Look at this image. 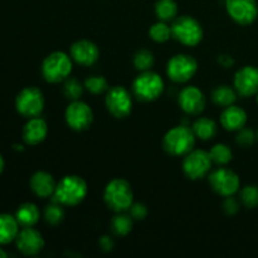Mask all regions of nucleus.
Masks as SVG:
<instances>
[{
    "mask_svg": "<svg viewBox=\"0 0 258 258\" xmlns=\"http://www.w3.org/2000/svg\"><path fill=\"white\" fill-rule=\"evenodd\" d=\"M196 145V135L189 126L179 125L169 130L163 139V148L169 155L185 156Z\"/></svg>",
    "mask_w": 258,
    "mask_h": 258,
    "instance_id": "obj_3",
    "label": "nucleus"
},
{
    "mask_svg": "<svg viewBox=\"0 0 258 258\" xmlns=\"http://www.w3.org/2000/svg\"><path fill=\"white\" fill-rule=\"evenodd\" d=\"M229 17L239 25H249L257 19L258 5L256 0H226Z\"/></svg>",
    "mask_w": 258,
    "mask_h": 258,
    "instance_id": "obj_13",
    "label": "nucleus"
},
{
    "mask_svg": "<svg viewBox=\"0 0 258 258\" xmlns=\"http://www.w3.org/2000/svg\"><path fill=\"white\" fill-rule=\"evenodd\" d=\"M103 201L111 211L126 212L134 203V191L130 183L125 179L116 178L106 185Z\"/></svg>",
    "mask_w": 258,
    "mask_h": 258,
    "instance_id": "obj_2",
    "label": "nucleus"
},
{
    "mask_svg": "<svg viewBox=\"0 0 258 258\" xmlns=\"http://www.w3.org/2000/svg\"><path fill=\"white\" fill-rule=\"evenodd\" d=\"M7 256H8V254H7V252H5L4 249H2V248H0V258H5V257H7Z\"/></svg>",
    "mask_w": 258,
    "mask_h": 258,
    "instance_id": "obj_40",
    "label": "nucleus"
},
{
    "mask_svg": "<svg viewBox=\"0 0 258 258\" xmlns=\"http://www.w3.org/2000/svg\"><path fill=\"white\" fill-rule=\"evenodd\" d=\"M29 184L33 193L39 198H48L53 196L57 186L53 176L47 171H37L33 174Z\"/></svg>",
    "mask_w": 258,
    "mask_h": 258,
    "instance_id": "obj_20",
    "label": "nucleus"
},
{
    "mask_svg": "<svg viewBox=\"0 0 258 258\" xmlns=\"http://www.w3.org/2000/svg\"><path fill=\"white\" fill-rule=\"evenodd\" d=\"M155 14L161 22H173L178 15V4L175 0H158L155 4Z\"/></svg>",
    "mask_w": 258,
    "mask_h": 258,
    "instance_id": "obj_26",
    "label": "nucleus"
},
{
    "mask_svg": "<svg viewBox=\"0 0 258 258\" xmlns=\"http://www.w3.org/2000/svg\"><path fill=\"white\" fill-rule=\"evenodd\" d=\"M211 155L204 150H191L183 160V171L186 178L199 180L209 174L212 168Z\"/></svg>",
    "mask_w": 258,
    "mask_h": 258,
    "instance_id": "obj_10",
    "label": "nucleus"
},
{
    "mask_svg": "<svg viewBox=\"0 0 258 258\" xmlns=\"http://www.w3.org/2000/svg\"><path fill=\"white\" fill-rule=\"evenodd\" d=\"M163 91V78L151 70L140 73L133 82L134 95L143 102H151V101L158 100Z\"/></svg>",
    "mask_w": 258,
    "mask_h": 258,
    "instance_id": "obj_6",
    "label": "nucleus"
},
{
    "mask_svg": "<svg viewBox=\"0 0 258 258\" xmlns=\"http://www.w3.org/2000/svg\"><path fill=\"white\" fill-rule=\"evenodd\" d=\"M247 113L242 107L231 105L224 107L221 115V123L227 131H238L246 126Z\"/></svg>",
    "mask_w": 258,
    "mask_h": 258,
    "instance_id": "obj_19",
    "label": "nucleus"
},
{
    "mask_svg": "<svg viewBox=\"0 0 258 258\" xmlns=\"http://www.w3.org/2000/svg\"><path fill=\"white\" fill-rule=\"evenodd\" d=\"M257 139V134L254 133L252 128L248 127H242L241 130H238V134L236 136V141L239 146L242 148H249L254 144Z\"/></svg>",
    "mask_w": 258,
    "mask_h": 258,
    "instance_id": "obj_34",
    "label": "nucleus"
},
{
    "mask_svg": "<svg viewBox=\"0 0 258 258\" xmlns=\"http://www.w3.org/2000/svg\"><path fill=\"white\" fill-rule=\"evenodd\" d=\"M45 222L50 226H58L64 219V209L62 208V204L53 202L52 204L45 207L44 209Z\"/></svg>",
    "mask_w": 258,
    "mask_h": 258,
    "instance_id": "obj_28",
    "label": "nucleus"
},
{
    "mask_svg": "<svg viewBox=\"0 0 258 258\" xmlns=\"http://www.w3.org/2000/svg\"><path fill=\"white\" fill-rule=\"evenodd\" d=\"M217 60H218V63L223 68H231V67H233L234 63H236L234 58L232 57V55H229V54H221V55H218Z\"/></svg>",
    "mask_w": 258,
    "mask_h": 258,
    "instance_id": "obj_38",
    "label": "nucleus"
},
{
    "mask_svg": "<svg viewBox=\"0 0 258 258\" xmlns=\"http://www.w3.org/2000/svg\"><path fill=\"white\" fill-rule=\"evenodd\" d=\"M63 93L66 97L71 101L80 100L81 96L83 95V86L77 78H67L64 81V87H63Z\"/></svg>",
    "mask_w": 258,
    "mask_h": 258,
    "instance_id": "obj_32",
    "label": "nucleus"
},
{
    "mask_svg": "<svg viewBox=\"0 0 258 258\" xmlns=\"http://www.w3.org/2000/svg\"><path fill=\"white\" fill-rule=\"evenodd\" d=\"M72 72V58L64 52H53L42 63V75L49 83H59L70 77Z\"/></svg>",
    "mask_w": 258,
    "mask_h": 258,
    "instance_id": "obj_4",
    "label": "nucleus"
},
{
    "mask_svg": "<svg viewBox=\"0 0 258 258\" xmlns=\"http://www.w3.org/2000/svg\"><path fill=\"white\" fill-rule=\"evenodd\" d=\"M209 155H211L212 161L217 165H226L229 161L232 160V150L229 149V146H227L226 144H217L209 151Z\"/></svg>",
    "mask_w": 258,
    "mask_h": 258,
    "instance_id": "obj_27",
    "label": "nucleus"
},
{
    "mask_svg": "<svg viewBox=\"0 0 258 258\" xmlns=\"http://www.w3.org/2000/svg\"><path fill=\"white\" fill-rule=\"evenodd\" d=\"M155 63V58L154 54L148 49H140L135 53L134 55V66L140 72H145V71H150L151 67Z\"/></svg>",
    "mask_w": 258,
    "mask_h": 258,
    "instance_id": "obj_29",
    "label": "nucleus"
},
{
    "mask_svg": "<svg viewBox=\"0 0 258 258\" xmlns=\"http://www.w3.org/2000/svg\"><path fill=\"white\" fill-rule=\"evenodd\" d=\"M191 130H193L196 138L206 141L211 140V139H213L217 135L218 127H217V123L213 120H211V118L199 117L193 122Z\"/></svg>",
    "mask_w": 258,
    "mask_h": 258,
    "instance_id": "obj_23",
    "label": "nucleus"
},
{
    "mask_svg": "<svg viewBox=\"0 0 258 258\" xmlns=\"http://www.w3.org/2000/svg\"><path fill=\"white\" fill-rule=\"evenodd\" d=\"M179 106L185 113L197 116L206 108V96L196 86H186L179 93Z\"/></svg>",
    "mask_w": 258,
    "mask_h": 258,
    "instance_id": "obj_16",
    "label": "nucleus"
},
{
    "mask_svg": "<svg viewBox=\"0 0 258 258\" xmlns=\"http://www.w3.org/2000/svg\"><path fill=\"white\" fill-rule=\"evenodd\" d=\"M222 207H223L224 213L228 214V216H233V214L238 213V211H239V202L237 201V199L234 198L233 196L226 197V199H224V202H223V204H222Z\"/></svg>",
    "mask_w": 258,
    "mask_h": 258,
    "instance_id": "obj_36",
    "label": "nucleus"
},
{
    "mask_svg": "<svg viewBox=\"0 0 258 258\" xmlns=\"http://www.w3.org/2000/svg\"><path fill=\"white\" fill-rule=\"evenodd\" d=\"M48 125L39 116L29 118L23 127V140L28 145H38L47 138Z\"/></svg>",
    "mask_w": 258,
    "mask_h": 258,
    "instance_id": "obj_18",
    "label": "nucleus"
},
{
    "mask_svg": "<svg viewBox=\"0 0 258 258\" xmlns=\"http://www.w3.org/2000/svg\"><path fill=\"white\" fill-rule=\"evenodd\" d=\"M198 71L196 58L189 54H176L168 62L166 73L171 81L176 83L188 82Z\"/></svg>",
    "mask_w": 258,
    "mask_h": 258,
    "instance_id": "obj_8",
    "label": "nucleus"
},
{
    "mask_svg": "<svg viewBox=\"0 0 258 258\" xmlns=\"http://www.w3.org/2000/svg\"><path fill=\"white\" fill-rule=\"evenodd\" d=\"M149 35L151 39L156 43H165L170 39L171 35V27L166 24V22H158L150 28L149 30Z\"/></svg>",
    "mask_w": 258,
    "mask_h": 258,
    "instance_id": "obj_30",
    "label": "nucleus"
},
{
    "mask_svg": "<svg viewBox=\"0 0 258 258\" xmlns=\"http://www.w3.org/2000/svg\"><path fill=\"white\" fill-rule=\"evenodd\" d=\"M15 219L20 227H34L38 223L40 217V212L34 203H24L15 212Z\"/></svg>",
    "mask_w": 258,
    "mask_h": 258,
    "instance_id": "obj_22",
    "label": "nucleus"
},
{
    "mask_svg": "<svg viewBox=\"0 0 258 258\" xmlns=\"http://www.w3.org/2000/svg\"><path fill=\"white\" fill-rule=\"evenodd\" d=\"M208 179L212 189L224 198L234 196L241 186L239 176L233 170L227 168L216 169L209 174Z\"/></svg>",
    "mask_w": 258,
    "mask_h": 258,
    "instance_id": "obj_11",
    "label": "nucleus"
},
{
    "mask_svg": "<svg viewBox=\"0 0 258 258\" xmlns=\"http://www.w3.org/2000/svg\"><path fill=\"white\" fill-rule=\"evenodd\" d=\"M85 88L93 95H101L108 91V83L103 76H90L85 81Z\"/></svg>",
    "mask_w": 258,
    "mask_h": 258,
    "instance_id": "obj_31",
    "label": "nucleus"
},
{
    "mask_svg": "<svg viewBox=\"0 0 258 258\" xmlns=\"http://www.w3.org/2000/svg\"><path fill=\"white\" fill-rule=\"evenodd\" d=\"M87 183L78 175H67L55 186L53 202L66 207H75L83 202L87 196Z\"/></svg>",
    "mask_w": 258,
    "mask_h": 258,
    "instance_id": "obj_1",
    "label": "nucleus"
},
{
    "mask_svg": "<svg viewBox=\"0 0 258 258\" xmlns=\"http://www.w3.org/2000/svg\"><path fill=\"white\" fill-rule=\"evenodd\" d=\"M233 85L239 96H256L258 93V68L254 66L242 67L234 75Z\"/></svg>",
    "mask_w": 258,
    "mask_h": 258,
    "instance_id": "obj_14",
    "label": "nucleus"
},
{
    "mask_svg": "<svg viewBox=\"0 0 258 258\" xmlns=\"http://www.w3.org/2000/svg\"><path fill=\"white\" fill-rule=\"evenodd\" d=\"M15 244L20 253L24 256H35L44 248V239L37 229L33 227H25L18 233Z\"/></svg>",
    "mask_w": 258,
    "mask_h": 258,
    "instance_id": "obj_15",
    "label": "nucleus"
},
{
    "mask_svg": "<svg viewBox=\"0 0 258 258\" xmlns=\"http://www.w3.org/2000/svg\"><path fill=\"white\" fill-rule=\"evenodd\" d=\"M108 112L116 118L127 117L133 110V98L130 92L122 86L108 88L105 98Z\"/></svg>",
    "mask_w": 258,
    "mask_h": 258,
    "instance_id": "obj_9",
    "label": "nucleus"
},
{
    "mask_svg": "<svg viewBox=\"0 0 258 258\" xmlns=\"http://www.w3.org/2000/svg\"><path fill=\"white\" fill-rule=\"evenodd\" d=\"M15 107L22 116L27 118L37 117L44 108V97L39 88L25 87L15 98Z\"/></svg>",
    "mask_w": 258,
    "mask_h": 258,
    "instance_id": "obj_7",
    "label": "nucleus"
},
{
    "mask_svg": "<svg viewBox=\"0 0 258 258\" xmlns=\"http://www.w3.org/2000/svg\"><path fill=\"white\" fill-rule=\"evenodd\" d=\"M4 165H5L4 159H3V156L0 155V174H2L3 170H4Z\"/></svg>",
    "mask_w": 258,
    "mask_h": 258,
    "instance_id": "obj_39",
    "label": "nucleus"
},
{
    "mask_svg": "<svg viewBox=\"0 0 258 258\" xmlns=\"http://www.w3.org/2000/svg\"><path fill=\"white\" fill-rule=\"evenodd\" d=\"M257 139H258V131H257Z\"/></svg>",
    "mask_w": 258,
    "mask_h": 258,
    "instance_id": "obj_42",
    "label": "nucleus"
},
{
    "mask_svg": "<svg viewBox=\"0 0 258 258\" xmlns=\"http://www.w3.org/2000/svg\"><path fill=\"white\" fill-rule=\"evenodd\" d=\"M134 219L130 214H125L123 212H118L115 217H112L110 222V228L115 236H126L133 229Z\"/></svg>",
    "mask_w": 258,
    "mask_h": 258,
    "instance_id": "obj_25",
    "label": "nucleus"
},
{
    "mask_svg": "<svg viewBox=\"0 0 258 258\" xmlns=\"http://www.w3.org/2000/svg\"><path fill=\"white\" fill-rule=\"evenodd\" d=\"M241 203L246 208L253 209L258 207V186L247 185L241 190Z\"/></svg>",
    "mask_w": 258,
    "mask_h": 258,
    "instance_id": "obj_33",
    "label": "nucleus"
},
{
    "mask_svg": "<svg viewBox=\"0 0 258 258\" xmlns=\"http://www.w3.org/2000/svg\"><path fill=\"white\" fill-rule=\"evenodd\" d=\"M18 233H19V223L15 217L0 213V246L15 241Z\"/></svg>",
    "mask_w": 258,
    "mask_h": 258,
    "instance_id": "obj_21",
    "label": "nucleus"
},
{
    "mask_svg": "<svg viewBox=\"0 0 258 258\" xmlns=\"http://www.w3.org/2000/svg\"><path fill=\"white\" fill-rule=\"evenodd\" d=\"M128 212L134 221H143L148 216V207L143 203H133L128 208Z\"/></svg>",
    "mask_w": 258,
    "mask_h": 258,
    "instance_id": "obj_35",
    "label": "nucleus"
},
{
    "mask_svg": "<svg viewBox=\"0 0 258 258\" xmlns=\"http://www.w3.org/2000/svg\"><path fill=\"white\" fill-rule=\"evenodd\" d=\"M98 244L102 248V251L110 252L112 251L113 246H115V242H113V239L110 236H102L100 238V241H98Z\"/></svg>",
    "mask_w": 258,
    "mask_h": 258,
    "instance_id": "obj_37",
    "label": "nucleus"
},
{
    "mask_svg": "<svg viewBox=\"0 0 258 258\" xmlns=\"http://www.w3.org/2000/svg\"><path fill=\"white\" fill-rule=\"evenodd\" d=\"M71 58L78 64L88 67L97 62L100 58V50L91 40L81 39L73 43L71 47Z\"/></svg>",
    "mask_w": 258,
    "mask_h": 258,
    "instance_id": "obj_17",
    "label": "nucleus"
},
{
    "mask_svg": "<svg viewBox=\"0 0 258 258\" xmlns=\"http://www.w3.org/2000/svg\"><path fill=\"white\" fill-rule=\"evenodd\" d=\"M64 117L66 122L72 130L85 131L92 125L93 111L86 102L76 100L67 106Z\"/></svg>",
    "mask_w": 258,
    "mask_h": 258,
    "instance_id": "obj_12",
    "label": "nucleus"
},
{
    "mask_svg": "<svg viewBox=\"0 0 258 258\" xmlns=\"http://www.w3.org/2000/svg\"><path fill=\"white\" fill-rule=\"evenodd\" d=\"M256 98H257V103H258V93L256 95Z\"/></svg>",
    "mask_w": 258,
    "mask_h": 258,
    "instance_id": "obj_41",
    "label": "nucleus"
},
{
    "mask_svg": "<svg viewBox=\"0 0 258 258\" xmlns=\"http://www.w3.org/2000/svg\"><path fill=\"white\" fill-rule=\"evenodd\" d=\"M237 91L236 88H232L231 86L221 85L217 86L212 92V100L219 107H228V106L234 105L237 100Z\"/></svg>",
    "mask_w": 258,
    "mask_h": 258,
    "instance_id": "obj_24",
    "label": "nucleus"
},
{
    "mask_svg": "<svg viewBox=\"0 0 258 258\" xmlns=\"http://www.w3.org/2000/svg\"><path fill=\"white\" fill-rule=\"evenodd\" d=\"M171 35L181 44L194 47L203 39V28L201 23L190 15H181L173 20Z\"/></svg>",
    "mask_w": 258,
    "mask_h": 258,
    "instance_id": "obj_5",
    "label": "nucleus"
}]
</instances>
